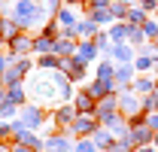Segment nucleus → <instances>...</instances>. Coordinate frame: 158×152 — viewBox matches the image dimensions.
<instances>
[{"label": "nucleus", "mask_w": 158, "mask_h": 152, "mask_svg": "<svg viewBox=\"0 0 158 152\" xmlns=\"http://www.w3.org/2000/svg\"><path fill=\"white\" fill-rule=\"evenodd\" d=\"M73 152H98V146L91 143V137H82V140L73 143Z\"/></svg>", "instance_id": "obj_33"}, {"label": "nucleus", "mask_w": 158, "mask_h": 152, "mask_svg": "<svg viewBox=\"0 0 158 152\" xmlns=\"http://www.w3.org/2000/svg\"><path fill=\"white\" fill-rule=\"evenodd\" d=\"M118 95V113L125 116L131 125H137L146 119V110H143V97L137 91H131V88H125V91H116Z\"/></svg>", "instance_id": "obj_2"}, {"label": "nucleus", "mask_w": 158, "mask_h": 152, "mask_svg": "<svg viewBox=\"0 0 158 152\" xmlns=\"http://www.w3.org/2000/svg\"><path fill=\"white\" fill-rule=\"evenodd\" d=\"M146 19H152V15H149V12H146L140 3H134V6L128 9V19H125V21H128L131 27H143V21H146Z\"/></svg>", "instance_id": "obj_22"}, {"label": "nucleus", "mask_w": 158, "mask_h": 152, "mask_svg": "<svg viewBox=\"0 0 158 152\" xmlns=\"http://www.w3.org/2000/svg\"><path fill=\"white\" fill-rule=\"evenodd\" d=\"M91 143L98 146V152H110V149H113V143H116V137H113V134H110L103 125H100L98 131L91 134Z\"/></svg>", "instance_id": "obj_17"}, {"label": "nucleus", "mask_w": 158, "mask_h": 152, "mask_svg": "<svg viewBox=\"0 0 158 152\" xmlns=\"http://www.w3.org/2000/svg\"><path fill=\"white\" fill-rule=\"evenodd\" d=\"M52 52H55V37H49V34L40 31L34 37V55H52Z\"/></svg>", "instance_id": "obj_20"}, {"label": "nucleus", "mask_w": 158, "mask_h": 152, "mask_svg": "<svg viewBox=\"0 0 158 152\" xmlns=\"http://www.w3.org/2000/svg\"><path fill=\"white\" fill-rule=\"evenodd\" d=\"M85 91L94 97V100H100V97H106V95H116V82H110V79H91L88 85H85Z\"/></svg>", "instance_id": "obj_11"}, {"label": "nucleus", "mask_w": 158, "mask_h": 152, "mask_svg": "<svg viewBox=\"0 0 158 152\" xmlns=\"http://www.w3.org/2000/svg\"><path fill=\"white\" fill-rule=\"evenodd\" d=\"M0 143H12V125L0 122Z\"/></svg>", "instance_id": "obj_35"}, {"label": "nucleus", "mask_w": 158, "mask_h": 152, "mask_svg": "<svg viewBox=\"0 0 158 152\" xmlns=\"http://www.w3.org/2000/svg\"><path fill=\"white\" fill-rule=\"evenodd\" d=\"M152 146H155V149H158V131H155V137H152Z\"/></svg>", "instance_id": "obj_42"}, {"label": "nucleus", "mask_w": 158, "mask_h": 152, "mask_svg": "<svg viewBox=\"0 0 158 152\" xmlns=\"http://www.w3.org/2000/svg\"><path fill=\"white\" fill-rule=\"evenodd\" d=\"M110 58H113L116 64H134V58H137V52H134V46H128V43H118V46H113V52H110Z\"/></svg>", "instance_id": "obj_16"}, {"label": "nucleus", "mask_w": 158, "mask_h": 152, "mask_svg": "<svg viewBox=\"0 0 158 152\" xmlns=\"http://www.w3.org/2000/svg\"><path fill=\"white\" fill-rule=\"evenodd\" d=\"M155 15H158V9H155Z\"/></svg>", "instance_id": "obj_44"}, {"label": "nucleus", "mask_w": 158, "mask_h": 152, "mask_svg": "<svg viewBox=\"0 0 158 152\" xmlns=\"http://www.w3.org/2000/svg\"><path fill=\"white\" fill-rule=\"evenodd\" d=\"M70 103L76 107V113H91V116H94V110H98V100H94V97L88 95L85 88H82V91H76Z\"/></svg>", "instance_id": "obj_14"}, {"label": "nucleus", "mask_w": 158, "mask_h": 152, "mask_svg": "<svg viewBox=\"0 0 158 152\" xmlns=\"http://www.w3.org/2000/svg\"><path fill=\"white\" fill-rule=\"evenodd\" d=\"M79 61V64H91V61H98L100 58V52H98V46H94V40H79L76 43V55H73Z\"/></svg>", "instance_id": "obj_9"}, {"label": "nucleus", "mask_w": 158, "mask_h": 152, "mask_svg": "<svg viewBox=\"0 0 158 152\" xmlns=\"http://www.w3.org/2000/svg\"><path fill=\"white\" fill-rule=\"evenodd\" d=\"M76 37H58L55 40V55L58 58H73L76 55Z\"/></svg>", "instance_id": "obj_18"}, {"label": "nucleus", "mask_w": 158, "mask_h": 152, "mask_svg": "<svg viewBox=\"0 0 158 152\" xmlns=\"http://www.w3.org/2000/svg\"><path fill=\"white\" fill-rule=\"evenodd\" d=\"M9 146H12V143H0V152H9Z\"/></svg>", "instance_id": "obj_41"}, {"label": "nucleus", "mask_w": 158, "mask_h": 152, "mask_svg": "<svg viewBox=\"0 0 158 152\" xmlns=\"http://www.w3.org/2000/svg\"><path fill=\"white\" fill-rule=\"evenodd\" d=\"M6 52L12 58H31L34 55V34H27V31L15 34V37L6 43Z\"/></svg>", "instance_id": "obj_4"}, {"label": "nucleus", "mask_w": 158, "mask_h": 152, "mask_svg": "<svg viewBox=\"0 0 158 152\" xmlns=\"http://www.w3.org/2000/svg\"><path fill=\"white\" fill-rule=\"evenodd\" d=\"M37 67L40 70H58V55H55V52H52V55H40Z\"/></svg>", "instance_id": "obj_29"}, {"label": "nucleus", "mask_w": 158, "mask_h": 152, "mask_svg": "<svg viewBox=\"0 0 158 152\" xmlns=\"http://www.w3.org/2000/svg\"><path fill=\"white\" fill-rule=\"evenodd\" d=\"M9 19L19 24L21 31H34L37 24H46L49 21V12L40 0H15L12 9H9Z\"/></svg>", "instance_id": "obj_1"}, {"label": "nucleus", "mask_w": 158, "mask_h": 152, "mask_svg": "<svg viewBox=\"0 0 158 152\" xmlns=\"http://www.w3.org/2000/svg\"><path fill=\"white\" fill-rule=\"evenodd\" d=\"M88 19L94 21L98 27H103V24H116L113 15H110V9H94V12H88Z\"/></svg>", "instance_id": "obj_27"}, {"label": "nucleus", "mask_w": 158, "mask_h": 152, "mask_svg": "<svg viewBox=\"0 0 158 152\" xmlns=\"http://www.w3.org/2000/svg\"><path fill=\"white\" fill-rule=\"evenodd\" d=\"M6 100L15 103V107H24V103H27V91H24V85H6Z\"/></svg>", "instance_id": "obj_25"}, {"label": "nucleus", "mask_w": 158, "mask_h": 152, "mask_svg": "<svg viewBox=\"0 0 158 152\" xmlns=\"http://www.w3.org/2000/svg\"><path fill=\"white\" fill-rule=\"evenodd\" d=\"M98 31H100V27H98L91 19H82V21L76 24V37H79V40H94V37H98Z\"/></svg>", "instance_id": "obj_24"}, {"label": "nucleus", "mask_w": 158, "mask_h": 152, "mask_svg": "<svg viewBox=\"0 0 158 152\" xmlns=\"http://www.w3.org/2000/svg\"><path fill=\"white\" fill-rule=\"evenodd\" d=\"M116 113H118V95H106V97H100V100H98V110H94V116H98L100 125H106V122H110Z\"/></svg>", "instance_id": "obj_8"}, {"label": "nucleus", "mask_w": 158, "mask_h": 152, "mask_svg": "<svg viewBox=\"0 0 158 152\" xmlns=\"http://www.w3.org/2000/svg\"><path fill=\"white\" fill-rule=\"evenodd\" d=\"M9 152H34V149H31V146H24V143H12Z\"/></svg>", "instance_id": "obj_38"}, {"label": "nucleus", "mask_w": 158, "mask_h": 152, "mask_svg": "<svg viewBox=\"0 0 158 152\" xmlns=\"http://www.w3.org/2000/svg\"><path fill=\"white\" fill-rule=\"evenodd\" d=\"M143 110H146V113H158V88L152 91V95L143 97Z\"/></svg>", "instance_id": "obj_32"}, {"label": "nucleus", "mask_w": 158, "mask_h": 152, "mask_svg": "<svg viewBox=\"0 0 158 152\" xmlns=\"http://www.w3.org/2000/svg\"><path fill=\"white\" fill-rule=\"evenodd\" d=\"M46 152H73V140H70V134H49L46 137Z\"/></svg>", "instance_id": "obj_10"}, {"label": "nucleus", "mask_w": 158, "mask_h": 152, "mask_svg": "<svg viewBox=\"0 0 158 152\" xmlns=\"http://www.w3.org/2000/svg\"><path fill=\"white\" fill-rule=\"evenodd\" d=\"M140 6H143V9H146V12H149V15H155V9H158V0H137Z\"/></svg>", "instance_id": "obj_36"}, {"label": "nucleus", "mask_w": 158, "mask_h": 152, "mask_svg": "<svg viewBox=\"0 0 158 152\" xmlns=\"http://www.w3.org/2000/svg\"><path fill=\"white\" fill-rule=\"evenodd\" d=\"M152 46H155V49H158V40H155V43H152Z\"/></svg>", "instance_id": "obj_43"}, {"label": "nucleus", "mask_w": 158, "mask_h": 152, "mask_svg": "<svg viewBox=\"0 0 158 152\" xmlns=\"http://www.w3.org/2000/svg\"><path fill=\"white\" fill-rule=\"evenodd\" d=\"M98 79H110V82H116V61L113 58H98Z\"/></svg>", "instance_id": "obj_21"}, {"label": "nucleus", "mask_w": 158, "mask_h": 152, "mask_svg": "<svg viewBox=\"0 0 158 152\" xmlns=\"http://www.w3.org/2000/svg\"><path fill=\"white\" fill-rule=\"evenodd\" d=\"M158 88V76H149V73H137V79H134V85H131V91H137L140 97L152 95Z\"/></svg>", "instance_id": "obj_12"}, {"label": "nucleus", "mask_w": 158, "mask_h": 152, "mask_svg": "<svg viewBox=\"0 0 158 152\" xmlns=\"http://www.w3.org/2000/svg\"><path fill=\"white\" fill-rule=\"evenodd\" d=\"M43 6H46V12H49V19H55L61 12V6H64V0H40Z\"/></svg>", "instance_id": "obj_34"}, {"label": "nucleus", "mask_w": 158, "mask_h": 152, "mask_svg": "<svg viewBox=\"0 0 158 152\" xmlns=\"http://www.w3.org/2000/svg\"><path fill=\"white\" fill-rule=\"evenodd\" d=\"M15 34H21V27L9 19V15H0V40H6V43H9Z\"/></svg>", "instance_id": "obj_23"}, {"label": "nucleus", "mask_w": 158, "mask_h": 152, "mask_svg": "<svg viewBox=\"0 0 158 152\" xmlns=\"http://www.w3.org/2000/svg\"><path fill=\"white\" fill-rule=\"evenodd\" d=\"M82 0H64V6H79Z\"/></svg>", "instance_id": "obj_40"}, {"label": "nucleus", "mask_w": 158, "mask_h": 152, "mask_svg": "<svg viewBox=\"0 0 158 152\" xmlns=\"http://www.w3.org/2000/svg\"><path fill=\"white\" fill-rule=\"evenodd\" d=\"M128 9H131V6H125L122 0H113V3H110V15H113V21H125V19H128Z\"/></svg>", "instance_id": "obj_26"}, {"label": "nucleus", "mask_w": 158, "mask_h": 152, "mask_svg": "<svg viewBox=\"0 0 158 152\" xmlns=\"http://www.w3.org/2000/svg\"><path fill=\"white\" fill-rule=\"evenodd\" d=\"M55 21H58L61 31H76V24H79L76 9H73V6H61V12L55 15Z\"/></svg>", "instance_id": "obj_15"}, {"label": "nucleus", "mask_w": 158, "mask_h": 152, "mask_svg": "<svg viewBox=\"0 0 158 152\" xmlns=\"http://www.w3.org/2000/svg\"><path fill=\"white\" fill-rule=\"evenodd\" d=\"M19 119L24 122V128H31V131H40L43 125H46V110L40 107V103H24L19 110Z\"/></svg>", "instance_id": "obj_5"}, {"label": "nucleus", "mask_w": 158, "mask_h": 152, "mask_svg": "<svg viewBox=\"0 0 158 152\" xmlns=\"http://www.w3.org/2000/svg\"><path fill=\"white\" fill-rule=\"evenodd\" d=\"M131 137H134V146H152L155 131H152L146 122H137V125H131Z\"/></svg>", "instance_id": "obj_13"}, {"label": "nucleus", "mask_w": 158, "mask_h": 152, "mask_svg": "<svg viewBox=\"0 0 158 152\" xmlns=\"http://www.w3.org/2000/svg\"><path fill=\"white\" fill-rule=\"evenodd\" d=\"M6 119H9V122H12V119H19V107H15V103H9V100H6V103H0V122H6Z\"/></svg>", "instance_id": "obj_30"}, {"label": "nucleus", "mask_w": 158, "mask_h": 152, "mask_svg": "<svg viewBox=\"0 0 158 152\" xmlns=\"http://www.w3.org/2000/svg\"><path fill=\"white\" fill-rule=\"evenodd\" d=\"M100 128L98 116L91 113H79L76 119H73V128H70V137H76V140H82V137H91V134Z\"/></svg>", "instance_id": "obj_6"}, {"label": "nucleus", "mask_w": 158, "mask_h": 152, "mask_svg": "<svg viewBox=\"0 0 158 152\" xmlns=\"http://www.w3.org/2000/svg\"><path fill=\"white\" fill-rule=\"evenodd\" d=\"M128 46H134V49H143V46H146V37H143L140 27H131V34H128Z\"/></svg>", "instance_id": "obj_31"}, {"label": "nucleus", "mask_w": 158, "mask_h": 152, "mask_svg": "<svg viewBox=\"0 0 158 152\" xmlns=\"http://www.w3.org/2000/svg\"><path fill=\"white\" fill-rule=\"evenodd\" d=\"M143 122H146L152 131H158V113H146V119H143Z\"/></svg>", "instance_id": "obj_37"}, {"label": "nucleus", "mask_w": 158, "mask_h": 152, "mask_svg": "<svg viewBox=\"0 0 158 152\" xmlns=\"http://www.w3.org/2000/svg\"><path fill=\"white\" fill-rule=\"evenodd\" d=\"M140 31H143V37H146V43H155V40H158V21H155V19H146Z\"/></svg>", "instance_id": "obj_28"}, {"label": "nucleus", "mask_w": 158, "mask_h": 152, "mask_svg": "<svg viewBox=\"0 0 158 152\" xmlns=\"http://www.w3.org/2000/svg\"><path fill=\"white\" fill-rule=\"evenodd\" d=\"M31 70H34V61L31 58H12V64L3 73V85H24V79H27Z\"/></svg>", "instance_id": "obj_3"}, {"label": "nucleus", "mask_w": 158, "mask_h": 152, "mask_svg": "<svg viewBox=\"0 0 158 152\" xmlns=\"http://www.w3.org/2000/svg\"><path fill=\"white\" fill-rule=\"evenodd\" d=\"M76 107L73 103H61V107H55V113H52V119H55V128H58L61 134H70V128H73V119H76Z\"/></svg>", "instance_id": "obj_7"}, {"label": "nucleus", "mask_w": 158, "mask_h": 152, "mask_svg": "<svg viewBox=\"0 0 158 152\" xmlns=\"http://www.w3.org/2000/svg\"><path fill=\"white\" fill-rule=\"evenodd\" d=\"M134 152H158V149H155V146H137Z\"/></svg>", "instance_id": "obj_39"}, {"label": "nucleus", "mask_w": 158, "mask_h": 152, "mask_svg": "<svg viewBox=\"0 0 158 152\" xmlns=\"http://www.w3.org/2000/svg\"><path fill=\"white\" fill-rule=\"evenodd\" d=\"M110 43L118 46V43H128V34H131V24L128 21H116V24H110Z\"/></svg>", "instance_id": "obj_19"}]
</instances>
